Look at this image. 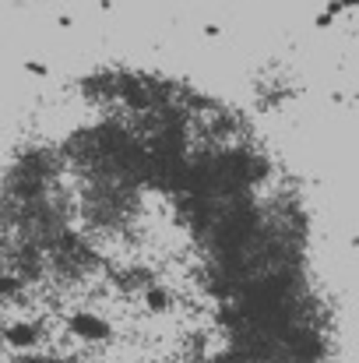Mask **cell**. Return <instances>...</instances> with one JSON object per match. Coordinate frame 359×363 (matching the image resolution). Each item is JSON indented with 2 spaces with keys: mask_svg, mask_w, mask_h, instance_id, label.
<instances>
[{
  "mask_svg": "<svg viewBox=\"0 0 359 363\" xmlns=\"http://www.w3.org/2000/svg\"><path fill=\"white\" fill-rule=\"evenodd\" d=\"M0 363H331L296 184L159 74H96L0 145Z\"/></svg>",
  "mask_w": 359,
  "mask_h": 363,
  "instance_id": "1",
  "label": "cell"
}]
</instances>
